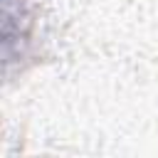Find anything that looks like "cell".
<instances>
[{"label":"cell","mask_w":158,"mask_h":158,"mask_svg":"<svg viewBox=\"0 0 158 158\" xmlns=\"http://www.w3.org/2000/svg\"><path fill=\"white\" fill-rule=\"evenodd\" d=\"M2 54L5 72L22 62L32 47V15L27 0H2Z\"/></svg>","instance_id":"1"}]
</instances>
